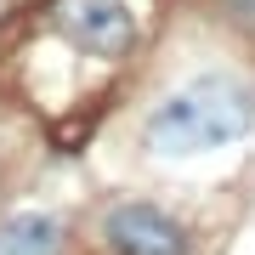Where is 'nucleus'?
<instances>
[{"instance_id":"7ed1b4c3","label":"nucleus","mask_w":255,"mask_h":255,"mask_svg":"<svg viewBox=\"0 0 255 255\" xmlns=\"http://www.w3.org/2000/svg\"><path fill=\"white\" fill-rule=\"evenodd\" d=\"M108 244L119 255H187V233L153 204H119L108 210Z\"/></svg>"},{"instance_id":"39448f33","label":"nucleus","mask_w":255,"mask_h":255,"mask_svg":"<svg viewBox=\"0 0 255 255\" xmlns=\"http://www.w3.org/2000/svg\"><path fill=\"white\" fill-rule=\"evenodd\" d=\"M227 11H233L238 23H255V0H227Z\"/></svg>"},{"instance_id":"f03ea898","label":"nucleus","mask_w":255,"mask_h":255,"mask_svg":"<svg viewBox=\"0 0 255 255\" xmlns=\"http://www.w3.org/2000/svg\"><path fill=\"white\" fill-rule=\"evenodd\" d=\"M57 34L85 57H125L136 46V17L125 0H57Z\"/></svg>"},{"instance_id":"20e7f679","label":"nucleus","mask_w":255,"mask_h":255,"mask_svg":"<svg viewBox=\"0 0 255 255\" xmlns=\"http://www.w3.org/2000/svg\"><path fill=\"white\" fill-rule=\"evenodd\" d=\"M57 250H63L57 216L28 210V216H11L6 227H0V255H57Z\"/></svg>"},{"instance_id":"f257e3e1","label":"nucleus","mask_w":255,"mask_h":255,"mask_svg":"<svg viewBox=\"0 0 255 255\" xmlns=\"http://www.w3.org/2000/svg\"><path fill=\"white\" fill-rule=\"evenodd\" d=\"M250 130H255V91L233 74H199L147 114V147L164 159L216 153V147L244 142Z\"/></svg>"}]
</instances>
